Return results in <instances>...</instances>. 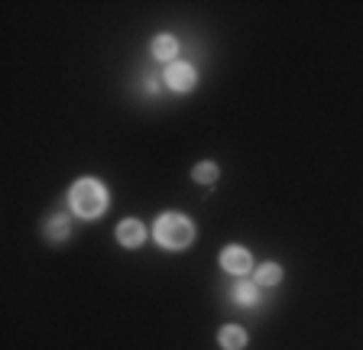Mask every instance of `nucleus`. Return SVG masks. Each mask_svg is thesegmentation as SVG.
Segmentation results:
<instances>
[{"mask_svg":"<svg viewBox=\"0 0 363 350\" xmlns=\"http://www.w3.org/2000/svg\"><path fill=\"white\" fill-rule=\"evenodd\" d=\"M117 240H121V247L136 250V247H143V240H146V227L136 221V218H127V221H121V227H117Z\"/></svg>","mask_w":363,"mask_h":350,"instance_id":"obj_5","label":"nucleus"},{"mask_svg":"<svg viewBox=\"0 0 363 350\" xmlns=\"http://www.w3.org/2000/svg\"><path fill=\"white\" fill-rule=\"evenodd\" d=\"M45 237H49V240H65L68 237V218L55 214L52 221H49V227H45Z\"/></svg>","mask_w":363,"mask_h":350,"instance_id":"obj_11","label":"nucleus"},{"mask_svg":"<svg viewBox=\"0 0 363 350\" xmlns=\"http://www.w3.org/2000/svg\"><path fill=\"white\" fill-rule=\"evenodd\" d=\"M191 179H195L198 185H214L218 182V166H214V162H198V166L191 169Z\"/></svg>","mask_w":363,"mask_h":350,"instance_id":"obj_9","label":"nucleus"},{"mask_svg":"<svg viewBox=\"0 0 363 350\" xmlns=\"http://www.w3.org/2000/svg\"><path fill=\"white\" fill-rule=\"evenodd\" d=\"M220 266H224V273H234L237 279H240V276L250 273L253 259H250V253L243 250V247H224V253H220Z\"/></svg>","mask_w":363,"mask_h":350,"instance_id":"obj_4","label":"nucleus"},{"mask_svg":"<svg viewBox=\"0 0 363 350\" xmlns=\"http://www.w3.org/2000/svg\"><path fill=\"white\" fill-rule=\"evenodd\" d=\"M166 84H169V91H175V94H189L198 84L195 65H189V62H172L166 69Z\"/></svg>","mask_w":363,"mask_h":350,"instance_id":"obj_3","label":"nucleus"},{"mask_svg":"<svg viewBox=\"0 0 363 350\" xmlns=\"http://www.w3.org/2000/svg\"><path fill=\"white\" fill-rule=\"evenodd\" d=\"M218 344H220V350H243L247 347V331L237 324H224L218 334Z\"/></svg>","mask_w":363,"mask_h":350,"instance_id":"obj_6","label":"nucleus"},{"mask_svg":"<svg viewBox=\"0 0 363 350\" xmlns=\"http://www.w3.org/2000/svg\"><path fill=\"white\" fill-rule=\"evenodd\" d=\"M156 240L166 250H185L195 240V227L185 214H162L156 221Z\"/></svg>","mask_w":363,"mask_h":350,"instance_id":"obj_2","label":"nucleus"},{"mask_svg":"<svg viewBox=\"0 0 363 350\" xmlns=\"http://www.w3.org/2000/svg\"><path fill=\"white\" fill-rule=\"evenodd\" d=\"M279 279H282L279 263H263V266L257 269V286H276Z\"/></svg>","mask_w":363,"mask_h":350,"instance_id":"obj_10","label":"nucleus"},{"mask_svg":"<svg viewBox=\"0 0 363 350\" xmlns=\"http://www.w3.org/2000/svg\"><path fill=\"white\" fill-rule=\"evenodd\" d=\"M152 55H156L159 62H172L175 55H179V39L169 36V33H159V36L152 39Z\"/></svg>","mask_w":363,"mask_h":350,"instance_id":"obj_7","label":"nucleus"},{"mask_svg":"<svg viewBox=\"0 0 363 350\" xmlns=\"http://www.w3.org/2000/svg\"><path fill=\"white\" fill-rule=\"evenodd\" d=\"M234 298H237V305H247V308H250V305H257L259 302V286H257V282H237V286H234Z\"/></svg>","mask_w":363,"mask_h":350,"instance_id":"obj_8","label":"nucleus"},{"mask_svg":"<svg viewBox=\"0 0 363 350\" xmlns=\"http://www.w3.org/2000/svg\"><path fill=\"white\" fill-rule=\"evenodd\" d=\"M107 188L98 182V179H82V182L72 185V191H68V205H72V211L78 214V218H84V221H94V218H101V214L107 211Z\"/></svg>","mask_w":363,"mask_h":350,"instance_id":"obj_1","label":"nucleus"}]
</instances>
